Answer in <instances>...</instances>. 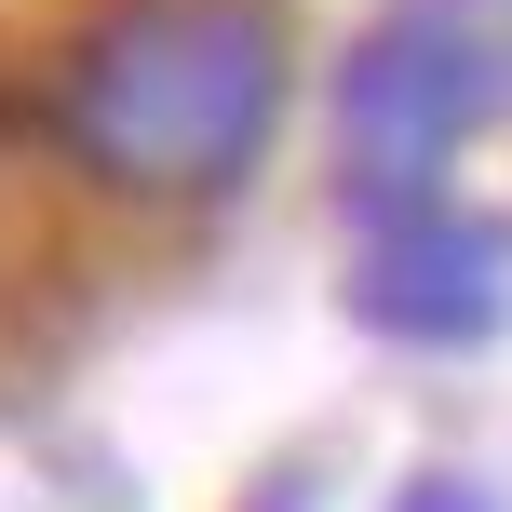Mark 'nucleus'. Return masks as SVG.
<instances>
[{
	"label": "nucleus",
	"instance_id": "obj_1",
	"mask_svg": "<svg viewBox=\"0 0 512 512\" xmlns=\"http://www.w3.org/2000/svg\"><path fill=\"white\" fill-rule=\"evenodd\" d=\"M270 122H283V41L256 0H135L68 68V149L149 203L243 189Z\"/></svg>",
	"mask_w": 512,
	"mask_h": 512
},
{
	"label": "nucleus",
	"instance_id": "obj_2",
	"mask_svg": "<svg viewBox=\"0 0 512 512\" xmlns=\"http://www.w3.org/2000/svg\"><path fill=\"white\" fill-rule=\"evenodd\" d=\"M512 95V14L499 0H391L364 27V54L337 68V162L351 203L418 216L432 176L486 135V108Z\"/></svg>",
	"mask_w": 512,
	"mask_h": 512
},
{
	"label": "nucleus",
	"instance_id": "obj_3",
	"mask_svg": "<svg viewBox=\"0 0 512 512\" xmlns=\"http://www.w3.org/2000/svg\"><path fill=\"white\" fill-rule=\"evenodd\" d=\"M351 310H364L378 337H418V351H472V337L512 310V230L445 216V203L391 216L378 256L351 270Z\"/></svg>",
	"mask_w": 512,
	"mask_h": 512
},
{
	"label": "nucleus",
	"instance_id": "obj_4",
	"mask_svg": "<svg viewBox=\"0 0 512 512\" xmlns=\"http://www.w3.org/2000/svg\"><path fill=\"white\" fill-rule=\"evenodd\" d=\"M391 512H499L486 486H472V472H418V486L405 499H391Z\"/></svg>",
	"mask_w": 512,
	"mask_h": 512
}]
</instances>
